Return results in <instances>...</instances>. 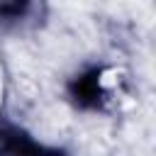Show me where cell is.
Wrapping results in <instances>:
<instances>
[{
	"label": "cell",
	"instance_id": "1",
	"mask_svg": "<svg viewBox=\"0 0 156 156\" xmlns=\"http://www.w3.org/2000/svg\"><path fill=\"white\" fill-rule=\"evenodd\" d=\"M7 102H10V73H7V61L0 49V117L7 107Z\"/></svg>",
	"mask_w": 156,
	"mask_h": 156
}]
</instances>
